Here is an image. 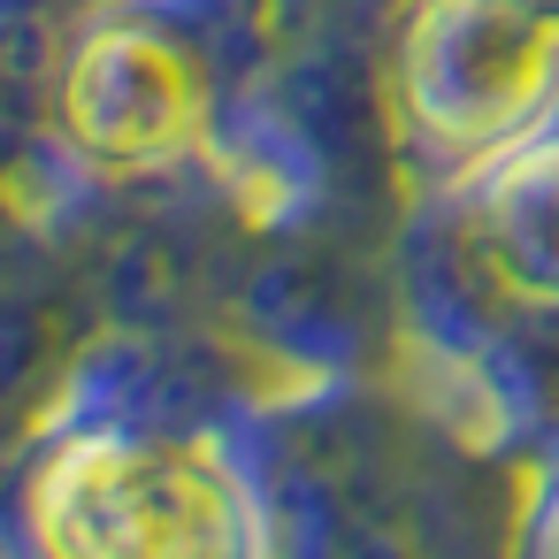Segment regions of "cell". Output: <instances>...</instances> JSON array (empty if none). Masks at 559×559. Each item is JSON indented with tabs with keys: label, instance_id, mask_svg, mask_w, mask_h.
Instances as JSON below:
<instances>
[{
	"label": "cell",
	"instance_id": "obj_2",
	"mask_svg": "<svg viewBox=\"0 0 559 559\" xmlns=\"http://www.w3.org/2000/svg\"><path fill=\"white\" fill-rule=\"evenodd\" d=\"M116 70H123V78H116V100L93 116L85 139H108L123 162L192 139V131H185V123H192V78L177 70V55H162V47H146V39H116Z\"/></svg>",
	"mask_w": 559,
	"mask_h": 559
},
{
	"label": "cell",
	"instance_id": "obj_1",
	"mask_svg": "<svg viewBox=\"0 0 559 559\" xmlns=\"http://www.w3.org/2000/svg\"><path fill=\"white\" fill-rule=\"evenodd\" d=\"M39 506H55V536L70 544H131V551H177V544H238V483L207 452H154L93 437L70 460H55Z\"/></svg>",
	"mask_w": 559,
	"mask_h": 559
}]
</instances>
